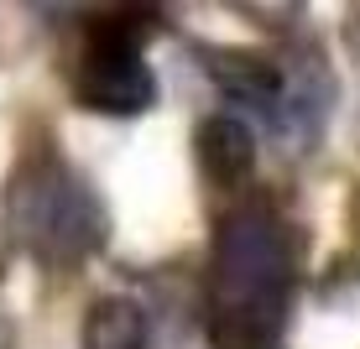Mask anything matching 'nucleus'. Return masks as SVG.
<instances>
[{"instance_id": "obj_1", "label": "nucleus", "mask_w": 360, "mask_h": 349, "mask_svg": "<svg viewBox=\"0 0 360 349\" xmlns=\"http://www.w3.org/2000/svg\"><path fill=\"white\" fill-rule=\"evenodd\" d=\"M297 287L292 224L266 204H240L214 224L209 251V349H277Z\"/></svg>"}, {"instance_id": "obj_2", "label": "nucleus", "mask_w": 360, "mask_h": 349, "mask_svg": "<svg viewBox=\"0 0 360 349\" xmlns=\"http://www.w3.org/2000/svg\"><path fill=\"white\" fill-rule=\"evenodd\" d=\"M11 230L42 266H84L110 240V209L89 183L63 162H32L11 178L6 193Z\"/></svg>"}, {"instance_id": "obj_3", "label": "nucleus", "mask_w": 360, "mask_h": 349, "mask_svg": "<svg viewBox=\"0 0 360 349\" xmlns=\"http://www.w3.org/2000/svg\"><path fill=\"white\" fill-rule=\"evenodd\" d=\"M146 16H99L89 32H84V53L79 68H73V99L94 115H141L157 99V73L146 63Z\"/></svg>"}, {"instance_id": "obj_4", "label": "nucleus", "mask_w": 360, "mask_h": 349, "mask_svg": "<svg viewBox=\"0 0 360 349\" xmlns=\"http://www.w3.org/2000/svg\"><path fill=\"white\" fill-rule=\"evenodd\" d=\"M209 73H214L219 94L230 99V110L240 120H262V126L282 131L288 120V94H292V79L282 73L271 58H256V53H235V47H219V53H204Z\"/></svg>"}, {"instance_id": "obj_5", "label": "nucleus", "mask_w": 360, "mask_h": 349, "mask_svg": "<svg viewBox=\"0 0 360 349\" xmlns=\"http://www.w3.org/2000/svg\"><path fill=\"white\" fill-rule=\"evenodd\" d=\"M193 157L204 167V178L214 188H240L256 167V131L251 120H240L235 110H219V115H204L193 131Z\"/></svg>"}, {"instance_id": "obj_6", "label": "nucleus", "mask_w": 360, "mask_h": 349, "mask_svg": "<svg viewBox=\"0 0 360 349\" xmlns=\"http://www.w3.org/2000/svg\"><path fill=\"white\" fill-rule=\"evenodd\" d=\"M146 334H152L146 308L136 297L110 292L89 303V313L79 323V349H146Z\"/></svg>"}, {"instance_id": "obj_7", "label": "nucleus", "mask_w": 360, "mask_h": 349, "mask_svg": "<svg viewBox=\"0 0 360 349\" xmlns=\"http://www.w3.org/2000/svg\"><path fill=\"white\" fill-rule=\"evenodd\" d=\"M345 42H350V53H355V63H360V11L345 16Z\"/></svg>"}]
</instances>
